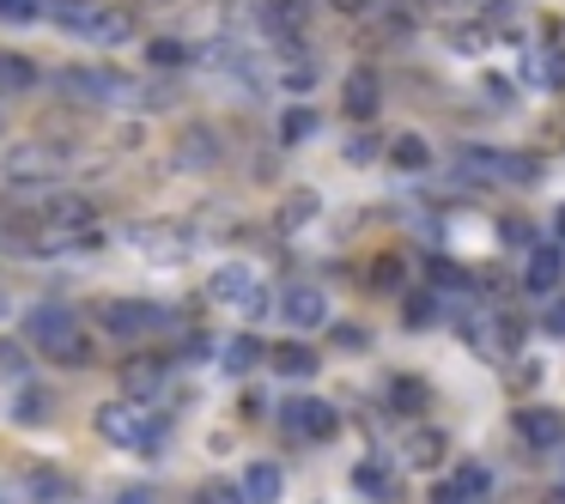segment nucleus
I'll return each mask as SVG.
<instances>
[{
	"label": "nucleus",
	"mask_w": 565,
	"mask_h": 504,
	"mask_svg": "<svg viewBox=\"0 0 565 504\" xmlns=\"http://www.w3.org/2000/svg\"><path fill=\"white\" fill-rule=\"evenodd\" d=\"M487 322H492V329H487L492 353H516V346H523V317H504V310H499V317H487Z\"/></svg>",
	"instance_id": "obj_30"
},
{
	"label": "nucleus",
	"mask_w": 565,
	"mask_h": 504,
	"mask_svg": "<svg viewBox=\"0 0 565 504\" xmlns=\"http://www.w3.org/2000/svg\"><path fill=\"white\" fill-rule=\"evenodd\" d=\"M0 19L7 25H31V19H43V7L38 0H0Z\"/></svg>",
	"instance_id": "obj_39"
},
{
	"label": "nucleus",
	"mask_w": 565,
	"mask_h": 504,
	"mask_svg": "<svg viewBox=\"0 0 565 504\" xmlns=\"http://www.w3.org/2000/svg\"><path fill=\"white\" fill-rule=\"evenodd\" d=\"M164 310L159 304H147V298H110L104 304V329L116 334V341H135V334H147V329H164Z\"/></svg>",
	"instance_id": "obj_7"
},
{
	"label": "nucleus",
	"mask_w": 565,
	"mask_h": 504,
	"mask_svg": "<svg viewBox=\"0 0 565 504\" xmlns=\"http://www.w3.org/2000/svg\"><path fill=\"white\" fill-rule=\"evenodd\" d=\"M565 286V256L553 244H529V268H523V292H535V298H547V292H559Z\"/></svg>",
	"instance_id": "obj_9"
},
{
	"label": "nucleus",
	"mask_w": 565,
	"mask_h": 504,
	"mask_svg": "<svg viewBox=\"0 0 565 504\" xmlns=\"http://www.w3.org/2000/svg\"><path fill=\"white\" fill-rule=\"evenodd\" d=\"M0 377H13V383H25V346H13V341H0Z\"/></svg>",
	"instance_id": "obj_40"
},
{
	"label": "nucleus",
	"mask_w": 565,
	"mask_h": 504,
	"mask_svg": "<svg viewBox=\"0 0 565 504\" xmlns=\"http://www.w3.org/2000/svg\"><path fill=\"white\" fill-rule=\"evenodd\" d=\"M541 329H547V334H565V298H553V304H547V317H541Z\"/></svg>",
	"instance_id": "obj_46"
},
{
	"label": "nucleus",
	"mask_w": 565,
	"mask_h": 504,
	"mask_svg": "<svg viewBox=\"0 0 565 504\" xmlns=\"http://www.w3.org/2000/svg\"><path fill=\"white\" fill-rule=\"evenodd\" d=\"M262 25H268V37L292 43L298 31H310V0H268L262 7Z\"/></svg>",
	"instance_id": "obj_14"
},
{
	"label": "nucleus",
	"mask_w": 565,
	"mask_h": 504,
	"mask_svg": "<svg viewBox=\"0 0 565 504\" xmlns=\"http://www.w3.org/2000/svg\"><path fill=\"white\" fill-rule=\"evenodd\" d=\"M116 504H159V498H152V486H128V492H116Z\"/></svg>",
	"instance_id": "obj_50"
},
{
	"label": "nucleus",
	"mask_w": 565,
	"mask_h": 504,
	"mask_svg": "<svg viewBox=\"0 0 565 504\" xmlns=\"http://www.w3.org/2000/svg\"><path fill=\"white\" fill-rule=\"evenodd\" d=\"M456 171H468L475 183H499L504 171V152H487V147H462L456 152Z\"/></svg>",
	"instance_id": "obj_24"
},
{
	"label": "nucleus",
	"mask_w": 565,
	"mask_h": 504,
	"mask_svg": "<svg viewBox=\"0 0 565 504\" xmlns=\"http://www.w3.org/2000/svg\"><path fill=\"white\" fill-rule=\"evenodd\" d=\"M553 504H565V486H559V492H553Z\"/></svg>",
	"instance_id": "obj_55"
},
{
	"label": "nucleus",
	"mask_w": 565,
	"mask_h": 504,
	"mask_svg": "<svg viewBox=\"0 0 565 504\" xmlns=\"http://www.w3.org/2000/svg\"><path fill=\"white\" fill-rule=\"evenodd\" d=\"M535 171H541V164L535 159H529V152H504V183H535Z\"/></svg>",
	"instance_id": "obj_38"
},
{
	"label": "nucleus",
	"mask_w": 565,
	"mask_h": 504,
	"mask_svg": "<svg viewBox=\"0 0 565 504\" xmlns=\"http://www.w3.org/2000/svg\"><path fill=\"white\" fill-rule=\"evenodd\" d=\"M431 286L438 292H462V268L456 261H431Z\"/></svg>",
	"instance_id": "obj_42"
},
{
	"label": "nucleus",
	"mask_w": 565,
	"mask_h": 504,
	"mask_svg": "<svg viewBox=\"0 0 565 504\" xmlns=\"http://www.w3.org/2000/svg\"><path fill=\"white\" fill-rule=\"evenodd\" d=\"M225 371H237V377H244V371H256L262 358H268V346L256 341V334H237V341H225Z\"/></svg>",
	"instance_id": "obj_26"
},
{
	"label": "nucleus",
	"mask_w": 565,
	"mask_h": 504,
	"mask_svg": "<svg viewBox=\"0 0 565 504\" xmlns=\"http://www.w3.org/2000/svg\"><path fill=\"white\" fill-rule=\"evenodd\" d=\"M43 225H55V232H67V237H92L98 207H92L86 195H55L50 207H43Z\"/></svg>",
	"instance_id": "obj_11"
},
{
	"label": "nucleus",
	"mask_w": 565,
	"mask_h": 504,
	"mask_svg": "<svg viewBox=\"0 0 565 504\" xmlns=\"http://www.w3.org/2000/svg\"><path fill=\"white\" fill-rule=\"evenodd\" d=\"M237 492H244V504H280L286 492V474L274 462H249L244 480H237Z\"/></svg>",
	"instance_id": "obj_17"
},
{
	"label": "nucleus",
	"mask_w": 565,
	"mask_h": 504,
	"mask_svg": "<svg viewBox=\"0 0 565 504\" xmlns=\"http://www.w3.org/2000/svg\"><path fill=\"white\" fill-rule=\"evenodd\" d=\"M353 492H365V498H390L395 474L383 462H353Z\"/></svg>",
	"instance_id": "obj_29"
},
{
	"label": "nucleus",
	"mask_w": 565,
	"mask_h": 504,
	"mask_svg": "<svg viewBox=\"0 0 565 504\" xmlns=\"http://www.w3.org/2000/svg\"><path fill=\"white\" fill-rule=\"evenodd\" d=\"M135 31H140V19L128 13V7H98V13H92V25L79 31V37H92V43H104V50H116V43H135Z\"/></svg>",
	"instance_id": "obj_13"
},
{
	"label": "nucleus",
	"mask_w": 565,
	"mask_h": 504,
	"mask_svg": "<svg viewBox=\"0 0 565 504\" xmlns=\"http://www.w3.org/2000/svg\"><path fill=\"white\" fill-rule=\"evenodd\" d=\"M195 504H244V492H237V480H201V492H195Z\"/></svg>",
	"instance_id": "obj_35"
},
{
	"label": "nucleus",
	"mask_w": 565,
	"mask_h": 504,
	"mask_svg": "<svg viewBox=\"0 0 565 504\" xmlns=\"http://www.w3.org/2000/svg\"><path fill=\"white\" fill-rule=\"evenodd\" d=\"M431 504H468V498L450 486V480H438V486H431Z\"/></svg>",
	"instance_id": "obj_49"
},
{
	"label": "nucleus",
	"mask_w": 565,
	"mask_h": 504,
	"mask_svg": "<svg viewBox=\"0 0 565 504\" xmlns=\"http://www.w3.org/2000/svg\"><path fill=\"white\" fill-rule=\"evenodd\" d=\"M62 92L74 104H128L135 79L116 74V67H62Z\"/></svg>",
	"instance_id": "obj_4"
},
{
	"label": "nucleus",
	"mask_w": 565,
	"mask_h": 504,
	"mask_svg": "<svg viewBox=\"0 0 565 504\" xmlns=\"http://www.w3.org/2000/svg\"><path fill=\"white\" fill-rule=\"evenodd\" d=\"M499 237L504 244H535V225L529 219H499Z\"/></svg>",
	"instance_id": "obj_43"
},
{
	"label": "nucleus",
	"mask_w": 565,
	"mask_h": 504,
	"mask_svg": "<svg viewBox=\"0 0 565 504\" xmlns=\"http://www.w3.org/2000/svg\"><path fill=\"white\" fill-rule=\"evenodd\" d=\"M553 225H559V237H565V207H559V219H553Z\"/></svg>",
	"instance_id": "obj_54"
},
{
	"label": "nucleus",
	"mask_w": 565,
	"mask_h": 504,
	"mask_svg": "<svg viewBox=\"0 0 565 504\" xmlns=\"http://www.w3.org/2000/svg\"><path fill=\"white\" fill-rule=\"evenodd\" d=\"M390 401H395V414H419L431 395H426V383H419V377H395L390 383Z\"/></svg>",
	"instance_id": "obj_31"
},
{
	"label": "nucleus",
	"mask_w": 565,
	"mask_h": 504,
	"mask_svg": "<svg viewBox=\"0 0 565 504\" xmlns=\"http://www.w3.org/2000/svg\"><path fill=\"white\" fill-rule=\"evenodd\" d=\"M456 50H462V55H475V50H487V37H480V25H456Z\"/></svg>",
	"instance_id": "obj_45"
},
{
	"label": "nucleus",
	"mask_w": 565,
	"mask_h": 504,
	"mask_svg": "<svg viewBox=\"0 0 565 504\" xmlns=\"http://www.w3.org/2000/svg\"><path fill=\"white\" fill-rule=\"evenodd\" d=\"M516 438H523L529 450H559L565 414H553V407H523V414H516Z\"/></svg>",
	"instance_id": "obj_10"
},
{
	"label": "nucleus",
	"mask_w": 565,
	"mask_h": 504,
	"mask_svg": "<svg viewBox=\"0 0 565 504\" xmlns=\"http://www.w3.org/2000/svg\"><path fill=\"white\" fill-rule=\"evenodd\" d=\"M50 407H55V395L38 389V383H25V389L13 395V419H19V426H50Z\"/></svg>",
	"instance_id": "obj_22"
},
{
	"label": "nucleus",
	"mask_w": 565,
	"mask_h": 504,
	"mask_svg": "<svg viewBox=\"0 0 565 504\" xmlns=\"http://www.w3.org/2000/svg\"><path fill=\"white\" fill-rule=\"evenodd\" d=\"M317 207H322V201L310 195V189H305V195H286V207H280V232H298V225H310V219H317Z\"/></svg>",
	"instance_id": "obj_33"
},
{
	"label": "nucleus",
	"mask_w": 565,
	"mask_h": 504,
	"mask_svg": "<svg viewBox=\"0 0 565 504\" xmlns=\"http://www.w3.org/2000/svg\"><path fill=\"white\" fill-rule=\"evenodd\" d=\"M487 98H492V104H511V86H504V79L492 74V79H487Z\"/></svg>",
	"instance_id": "obj_52"
},
{
	"label": "nucleus",
	"mask_w": 565,
	"mask_h": 504,
	"mask_svg": "<svg viewBox=\"0 0 565 504\" xmlns=\"http://www.w3.org/2000/svg\"><path fill=\"white\" fill-rule=\"evenodd\" d=\"M390 159H395V171H407V176H426V171H431V147H426L419 135H402V140L390 147Z\"/></svg>",
	"instance_id": "obj_25"
},
{
	"label": "nucleus",
	"mask_w": 565,
	"mask_h": 504,
	"mask_svg": "<svg viewBox=\"0 0 565 504\" xmlns=\"http://www.w3.org/2000/svg\"><path fill=\"white\" fill-rule=\"evenodd\" d=\"M50 176H62V147H50V140H19V147L7 152V183L38 189V183H50Z\"/></svg>",
	"instance_id": "obj_5"
},
{
	"label": "nucleus",
	"mask_w": 565,
	"mask_h": 504,
	"mask_svg": "<svg viewBox=\"0 0 565 504\" xmlns=\"http://www.w3.org/2000/svg\"><path fill=\"white\" fill-rule=\"evenodd\" d=\"M383 37H414V19H407V13H390V19H383Z\"/></svg>",
	"instance_id": "obj_47"
},
{
	"label": "nucleus",
	"mask_w": 565,
	"mask_h": 504,
	"mask_svg": "<svg viewBox=\"0 0 565 504\" xmlns=\"http://www.w3.org/2000/svg\"><path fill=\"white\" fill-rule=\"evenodd\" d=\"M334 346H341V353H365V346H371V334L365 329H347V322H334Z\"/></svg>",
	"instance_id": "obj_41"
},
{
	"label": "nucleus",
	"mask_w": 565,
	"mask_h": 504,
	"mask_svg": "<svg viewBox=\"0 0 565 504\" xmlns=\"http://www.w3.org/2000/svg\"><path fill=\"white\" fill-rule=\"evenodd\" d=\"M402 261H395V256H377V261H371V286H377V292H402Z\"/></svg>",
	"instance_id": "obj_36"
},
{
	"label": "nucleus",
	"mask_w": 565,
	"mask_h": 504,
	"mask_svg": "<svg viewBox=\"0 0 565 504\" xmlns=\"http://www.w3.org/2000/svg\"><path fill=\"white\" fill-rule=\"evenodd\" d=\"M322 116L310 110V104H292V110L280 116V147H305V140H317Z\"/></svg>",
	"instance_id": "obj_23"
},
{
	"label": "nucleus",
	"mask_w": 565,
	"mask_h": 504,
	"mask_svg": "<svg viewBox=\"0 0 565 504\" xmlns=\"http://www.w3.org/2000/svg\"><path fill=\"white\" fill-rule=\"evenodd\" d=\"M280 86H286V92H298V98H305V92L317 86V67H310V62H286V67H280Z\"/></svg>",
	"instance_id": "obj_37"
},
{
	"label": "nucleus",
	"mask_w": 565,
	"mask_h": 504,
	"mask_svg": "<svg viewBox=\"0 0 565 504\" xmlns=\"http://www.w3.org/2000/svg\"><path fill=\"white\" fill-rule=\"evenodd\" d=\"M25 334L55 358V365H92V341H86V329H79V317L67 304H38L25 317Z\"/></svg>",
	"instance_id": "obj_1"
},
{
	"label": "nucleus",
	"mask_w": 565,
	"mask_h": 504,
	"mask_svg": "<svg viewBox=\"0 0 565 504\" xmlns=\"http://www.w3.org/2000/svg\"><path fill=\"white\" fill-rule=\"evenodd\" d=\"M511 383H516V389H529V383H535V365H529V358H516V371H511Z\"/></svg>",
	"instance_id": "obj_51"
},
{
	"label": "nucleus",
	"mask_w": 565,
	"mask_h": 504,
	"mask_svg": "<svg viewBox=\"0 0 565 504\" xmlns=\"http://www.w3.org/2000/svg\"><path fill=\"white\" fill-rule=\"evenodd\" d=\"M402 317H407V329H431V322H438V298H431V292H407L402 298Z\"/></svg>",
	"instance_id": "obj_34"
},
{
	"label": "nucleus",
	"mask_w": 565,
	"mask_h": 504,
	"mask_svg": "<svg viewBox=\"0 0 565 504\" xmlns=\"http://www.w3.org/2000/svg\"><path fill=\"white\" fill-rule=\"evenodd\" d=\"M274 304H280V317L292 322V329H322V322H329V292L310 286V280H292Z\"/></svg>",
	"instance_id": "obj_8"
},
{
	"label": "nucleus",
	"mask_w": 565,
	"mask_h": 504,
	"mask_svg": "<svg viewBox=\"0 0 565 504\" xmlns=\"http://www.w3.org/2000/svg\"><path fill=\"white\" fill-rule=\"evenodd\" d=\"M147 62H152V67H164V74H177V67L195 62V50H189L183 37H152V43H147Z\"/></svg>",
	"instance_id": "obj_28"
},
{
	"label": "nucleus",
	"mask_w": 565,
	"mask_h": 504,
	"mask_svg": "<svg viewBox=\"0 0 565 504\" xmlns=\"http://www.w3.org/2000/svg\"><path fill=\"white\" fill-rule=\"evenodd\" d=\"M207 298H213V304H225V310H237L244 322H256L262 310L274 304L268 286H262V274L249 268V261H225V268H213L207 274Z\"/></svg>",
	"instance_id": "obj_3"
},
{
	"label": "nucleus",
	"mask_w": 565,
	"mask_h": 504,
	"mask_svg": "<svg viewBox=\"0 0 565 504\" xmlns=\"http://www.w3.org/2000/svg\"><path fill=\"white\" fill-rule=\"evenodd\" d=\"M402 462L407 468H444L450 462V438H444L438 426H414L402 438Z\"/></svg>",
	"instance_id": "obj_12"
},
{
	"label": "nucleus",
	"mask_w": 565,
	"mask_h": 504,
	"mask_svg": "<svg viewBox=\"0 0 565 504\" xmlns=\"http://www.w3.org/2000/svg\"><path fill=\"white\" fill-rule=\"evenodd\" d=\"M98 438L116 450H140V443H164V414H147L135 395L98 407Z\"/></svg>",
	"instance_id": "obj_2"
},
{
	"label": "nucleus",
	"mask_w": 565,
	"mask_h": 504,
	"mask_svg": "<svg viewBox=\"0 0 565 504\" xmlns=\"http://www.w3.org/2000/svg\"><path fill=\"white\" fill-rule=\"evenodd\" d=\"M31 492H38V498H67V480H55V474H31Z\"/></svg>",
	"instance_id": "obj_44"
},
{
	"label": "nucleus",
	"mask_w": 565,
	"mask_h": 504,
	"mask_svg": "<svg viewBox=\"0 0 565 504\" xmlns=\"http://www.w3.org/2000/svg\"><path fill=\"white\" fill-rule=\"evenodd\" d=\"M38 86V62H31V55H0V92H31Z\"/></svg>",
	"instance_id": "obj_27"
},
{
	"label": "nucleus",
	"mask_w": 565,
	"mask_h": 504,
	"mask_svg": "<svg viewBox=\"0 0 565 504\" xmlns=\"http://www.w3.org/2000/svg\"><path fill=\"white\" fill-rule=\"evenodd\" d=\"M450 486L462 492V498H487V492H492V474H487L480 462H462V468L450 474Z\"/></svg>",
	"instance_id": "obj_32"
},
{
	"label": "nucleus",
	"mask_w": 565,
	"mask_h": 504,
	"mask_svg": "<svg viewBox=\"0 0 565 504\" xmlns=\"http://www.w3.org/2000/svg\"><path fill=\"white\" fill-rule=\"evenodd\" d=\"M177 164L183 171H213L220 164V135L213 128H183L177 135Z\"/></svg>",
	"instance_id": "obj_15"
},
{
	"label": "nucleus",
	"mask_w": 565,
	"mask_h": 504,
	"mask_svg": "<svg viewBox=\"0 0 565 504\" xmlns=\"http://www.w3.org/2000/svg\"><path fill=\"white\" fill-rule=\"evenodd\" d=\"M329 7H334V13H347V19H359V13L371 7V0H329Z\"/></svg>",
	"instance_id": "obj_53"
},
{
	"label": "nucleus",
	"mask_w": 565,
	"mask_h": 504,
	"mask_svg": "<svg viewBox=\"0 0 565 504\" xmlns=\"http://www.w3.org/2000/svg\"><path fill=\"white\" fill-rule=\"evenodd\" d=\"M164 383H171L164 358H128V365H122V389L135 395V401H152V395H164Z\"/></svg>",
	"instance_id": "obj_16"
},
{
	"label": "nucleus",
	"mask_w": 565,
	"mask_h": 504,
	"mask_svg": "<svg viewBox=\"0 0 565 504\" xmlns=\"http://www.w3.org/2000/svg\"><path fill=\"white\" fill-rule=\"evenodd\" d=\"M38 7H43V19H55L62 31H74V37H79V31L92 25V13H98L104 0H38Z\"/></svg>",
	"instance_id": "obj_20"
},
{
	"label": "nucleus",
	"mask_w": 565,
	"mask_h": 504,
	"mask_svg": "<svg viewBox=\"0 0 565 504\" xmlns=\"http://www.w3.org/2000/svg\"><path fill=\"white\" fill-rule=\"evenodd\" d=\"M371 152H377V140H371V135H353V140H347V159H359V164H365Z\"/></svg>",
	"instance_id": "obj_48"
},
{
	"label": "nucleus",
	"mask_w": 565,
	"mask_h": 504,
	"mask_svg": "<svg viewBox=\"0 0 565 504\" xmlns=\"http://www.w3.org/2000/svg\"><path fill=\"white\" fill-rule=\"evenodd\" d=\"M341 104H347V116H353V122H371V116L383 110V86H377V74H365V67H359V74L347 79Z\"/></svg>",
	"instance_id": "obj_18"
},
{
	"label": "nucleus",
	"mask_w": 565,
	"mask_h": 504,
	"mask_svg": "<svg viewBox=\"0 0 565 504\" xmlns=\"http://www.w3.org/2000/svg\"><path fill=\"white\" fill-rule=\"evenodd\" d=\"M529 86L535 92H565V43H541L529 55Z\"/></svg>",
	"instance_id": "obj_19"
},
{
	"label": "nucleus",
	"mask_w": 565,
	"mask_h": 504,
	"mask_svg": "<svg viewBox=\"0 0 565 504\" xmlns=\"http://www.w3.org/2000/svg\"><path fill=\"white\" fill-rule=\"evenodd\" d=\"M280 426L292 431V438L329 443L334 431H341V414H334L329 401H317V395H298V401H286V407H280Z\"/></svg>",
	"instance_id": "obj_6"
},
{
	"label": "nucleus",
	"mask_w": 565,
	"mask_h": 504,
	"mask_svg": "<svg viewBox=\"0 0 565 504\" xmlns=\"http://www.w3.org/2000/svg\"><path fill=\"white\" fill-rule=\"evenodd\" d=\"M268 365L280 371V377H317V353H310L305 341H280V346H268Z\"/></svg>",
	"instance_id": "obj_21"
}]
</instances>
